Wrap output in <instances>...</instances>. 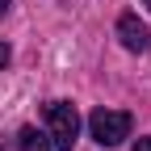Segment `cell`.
I'll use <instances>...</instances> for the list:
<instances>
[{
    "label": "cell",
    "instance_id": "1",
    "mask_svg": "<svg viewBox=\"0 0 151 151\" xmlns=\"http://www.w3.org/2000/svg\"><path fill=\"white\" fill-rule=\"evenodd\" d=\"M46 122H50V147L55 151H71L80 139V113L71 101H50L46 105Z\"/></svg>",
    "mask_w": 151,
    "mask_h": 151
},
{
    "label": "cell",
    "instance_id": "2",
    "mask_svg": "<svg viewBox=\"0 0 151 151\" xmlns=\"http://www.w3.org/2000/svg\"><path fill=\"white\" fill-rule=\"evenodd\" d=\"M130 126H134V118L126 109H97L88 118V130L101 147H118L122 139H130Z\"/></svg>",
    "mask_w": 151,
    "mask_h": 151
},
{
    "label": "cell",
    "instance_id": "3",
    "mask_svg": "<svg viewBox=\"0 0 151 151\" xmlns=\"http://www.w3.org/2000/svg\"><path fill=\"white\" fill-rule=\"evenodd\" d=\"M118 38H122V46L134 50V55H143V50L151 46V29L139 21L134 13H122V17H118Z\"/></svg>",
    "mask_w": 151,
    "mask_h": 151
},
{
    "label": "cell",
    "instance_id": "4",
    "mask_svg": "<svg viewBox=\"0 0 151 151\" xmlns=\"http://www.w3.org/2000/svg\"><path fill=\"white\" fill-rule=\"evenodd\" d=\"M17 151H50V134H42L38 126H25L17 134Z\"/></svg>",
    "mask_w": 151,
    "mask_h": 151
},
{
    "label": "cell",
    "instance_id": "5",
    "mask_svg": "<svg viewBox=\"0 0 151 151\" xmlns=\"http://www.w3.org/2000/svg\"><path fill=\"white\" fill-rule=\"evenodd\" d=\"M9 59H13V50H9L4 42H0V71H4V67H9Z\"/></svg>",
    "mask_w": 151,
    "mask_h": 151
},
{
    "label": "cell",
    "instance_id": "6",
    "mask_svg": "<svg viewBox=\"0 0 151 151\" xmlns=\"http://www.w3.org/2000/svg\"><path fill=\"white\" fill-rule=\"evenodd\" d=\"M134 151H151V139H139V143H134Z\"/></svg>",
    "mask_w": 151,
    "mask_h": 151
},
{
    "label": "cell",
    "instance_id": "7",
    "mask_svg": "<svg viewBox=\"0 0 151 151\" xmlns=\"http://www.w3.org/2000/svg\"><path fill=\"white\" fill-rule=\"evenodd\" d=\"M4 13H9V0H0V17H4Z\"/></svg>",
    "mask_w": 151,
    "mask_h": 151
},
{
    "label": "cell",
    "instance_id": "8",
    "mask_svg": "<svg viewBox=\"0 0 151 151\" xmlns=\"http://www.w3.org/2000/svg\"><path fill=\"white\" fill-rule=\"evenodd\" d=\"M0 151H4V139H0Z\"/></svg>",
    "mask_w": 151,
    "mask_h": 151
},
{
    "label": "cell",
    "instance_id": "9",
    "mask_svg": "<svg viewBox=\"0 0 151 151\" xmlns=\"http://www.w3.org/2000/svg\"><path fill=\"white\" fill-rule=\"evenodd\" d=\"M147 9H151V0H147Z\"/></svg>",
    "mask_w": 151,
    "mask_h": 151
}]
</instances>
